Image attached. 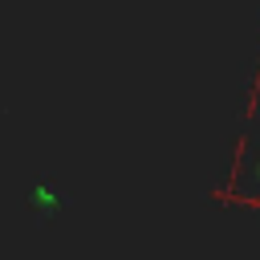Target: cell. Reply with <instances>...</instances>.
<instances>
[{
  "mask_svg": "<svg viewBox=\"0 0 260 260\" xmlns=\"http://www.w3.org/2000/svg\"><path fill=\"white\" fill-rule=\"evenodd\" d=\"M28 203L37 207V215H41V219H49V215H57V211L69 203V195H61V191L53 187V179H41V183H37V191L28 195Z\"/></svg>",
  "mask_w": 260,
  "mask_h": 260,
  "instance_id": "obj_1",
  "label": "cell"
}]
</instances>
